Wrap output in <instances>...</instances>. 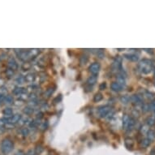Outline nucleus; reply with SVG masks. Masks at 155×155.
Segmentation results:
<instances>
[{
	"instance_id": "393cba45",
	"label": "nucleus",
	"mask_w": 155,
	"mask_h": 155,
	"mask_svg": "<svg viewBox=\"0 0 155 155\" xmlns=\"http://www.w3.org/2000/svg\"><path fill=\"white\" fill-rule=\"evenodd\" d=\"M88 60H89V57L86 55H83L80 56V63L81 65L86 64Z\"/></svg>"
},
{
	"instance_id": "a19ab883",
	"label": "nucleus",
	"mask_w": 155,
	"mask_h": 155,
	"mask_svg": "<svg viewBox=\"0 0 155 155\" xmlns=\"http://www.w3.org/2000/svg\"><path fill=\"white\" fill-rule=\"evenodd\" d=\"M154 77H155V73H154Z\"/></svg>"
},
{
	"instance_id": "ddd939ff",
	"label": "nucleus",
	"mask_w": 155,
	"mask_h": 155,
	"mask_svg": "<svg viewBox=\"0 0 155 155\" xmlns=\"http://www.w3.org/2000/svg\"><path fill=\"white\" fill-rule=\"evenodd\" d=\"M97 80H98L97 76L92 75V76H90V77L87 79V84L92 87L93 85H94L95 84L97 83Z\"/></svg>"
},
{
	"instance_id": "f257e3e1",
	"label": "nucleus",
	"mask_w": 155,
	"mask_h": 155,
	"mask_svg": "<svg viewBox=\"0 0 155 155\" xmlns=\"http://www.w3.org/2000/svg\"><path fill=\"white\" fill-rule=\"evenodd\" d=\"M155 66V62L151 59H144L139 62L137 65V69L139 72L143 73V74H150L152 72Z\"/></svg>"
},
{
	"instance_id": "cd10ccee",
	"label": "nucleus",
	"mask_w": 155,
	"mask_h": 155,
	"mask_svg": "<svg viewBox=\"0 0 155 155\" xmlns=\"http://www.w3.org/2000/svg\"><path fill=\"white\" fill-rule=\"evenodd\" d=\"M4 102L7 104H11L13 102V98L10 96V95H7L4 98Z\"/></svg>"
},
{
	"instance_id": "f8f14e48",
	"label": "nucleus",
	"mask_w": 155,
	"mask_h": 155,
	"mask_svg": "<svg viewBox=\"0 0 155 155\" xmlns=\"http://www.w3.org/2000/svg\"><path fill=\"white\" fill-rule=\"evenodd\" d=\"M124 144H125V146L127 150H133V146H134V141H133V139L130 138V137H127L124 140Z\"/></svg>"
},
{
	"instance_id": "6ab92c4d",
	"label": "nucleus",
	"mask_w": 155,
	"mask_h": 155,
	"mask_svg": "<svg viewBox=\"0 0 155 155\" xmlns=\"http://www.w3.org/2000/svg\"><path fill=\"white\" fill-rule=\"evenodd\" d=\"M145 123H146L147 126H149V127L154 126L155 124V117L153 116L148 117V118L146 119V120H145Z\"/></svg>"
},
{
	"instance_id": "9d476101",
	"label": "nucleus",
	"mask_w": 155,
	"mask_h": 155,
	"mask_svg": "<svg viewBox=\"0 0 155 155\" xmlns=\"http://www.w3.org/2000/svg\"><path fill=\"white\" fill-rule=\"evenodd\" d=\"M117 83H119L122 87H124L126 85V80H125V77L123 76V72H121L120 74L118 75L117 77Z\"/></svg>"
},
{
	"instance_id": "9b49d317",
	"label": "nucleus",
	"mask_w": 155,
	"mask_h": 155,
	"mask_svg": "<svg viewBox=\"0 0 155 155\" xmlns=\"http://www.w3.org/2000/svg\"><path fill=\"white\" fill-rule=\"evenodd\" d=\"M111 89L114 92H120L123 90V87H122L119 84L117 83V82H112L111 84Z\"/></svg>"
},
{
	"instance_id": "ea45409f",
	"label": "nucleus",
	"mask_w": 155,
	"mask_h": 155,
	"mask_svg": "<svg viewBox=\"0 0 155 155\" xmlns=\"http://www.w3.org/2000/svg\"><path fill=\"white\" fill-rule=\"evenodd\" d=\"M154 117H155V111H154Z\"/></svg>"
},
{
	"instance_id": "473e14b6",
	"label": "nucleus",
	"mask_w": 155,
	"mask_h": 155,
	"mask_svg": "<svg viewBox=\"0 0 155 155\" xmlns=\"http://www.w3.org/2000/svg\"><path fill=\"white\" fill-rule=\"evenodd\" d=\"M106 88V84L105 82H102V83L99 85V89H101V90H104Z\"/></svg>"
},
{
	"instance_id": "4be33fe9",
	"label": "nucleus",
	"mask_w": 155,
	"mask_h": 155,
	"mask_svg": "<svg viewBox=\"0 0 155 155\" xmlns=\"http://www.w3.org/2000/svg\"><path fill=\"white\" fill-rule=\"evenodd\" d=\"M54 91H55V88H54V87H50V88H48V89L46 90V92H45V97L50 98V96H52V94L54 93Z\"/></svg>"
},
{
	"instance_id": "b1692460",
	"label": "nucleus",
	"mask_w": 155,
	"mask_h": 155,
	"mask_svg": "<svg viewBox=\"0 0 155 155\" xmlns=\"http://www.w3.org/2000/svg\"><path fill=\"white\" fill-rule=\"evenodd\" d=\"M3 115H4L5 116L11 117L12 116V115H13V111L11 110V108H6V109L3 110Z\"/></svg>"
},
{
	"instance_id": "e433bc0d",
	"label": "nucleus",
	"mask_w": 155,
	"mask_h": 155,
	"mask_svg": "<svg viewBox=\"0 0 155 155\" xmlns=\"http://www.w3.org/2000/svg\"><path fill=\"white\" fill-rule=\"evenodd\" d=\"M15 155H24V154L23 153V151H21V150H20V151H18V152H17L16 154Z\"/></svg>"
},
{
	"instance_id": "412c9836",
	"label": "nucleus",
	"mask_w": 155,
	"mask_h": 155,
	"mask_svg": "<svg viewBox=\"0 0 155 155\" xmlns=\"http://www.w3.org/2000/svg\"><path fill=\"white\" fill-rule=\"evenodd\" d=\"M147 138L150 140V141L154 140L155 139V132L153 130H148L147 131Z\"/></svg>"
},
{
	"instance_id": "a211bd4d",
	"label": "nucleus",
	"mask_w": 155,
	"mask_h": 155,
	"mask_svg": "<svg viewBox=\"0 0 155 155\" xmlns=\"http://www.w3.org/2000/svg\"><path fill=\"white\" fill-rule=\"evenodd\" d=\"M35 79H36L35 74L33 73V72L27 74V75L25 76V77H24V80H25L27 82H33V81L35 80Z\"/></svg>"
},
{
	"instance_id": "c756f323",
	"label": "nucleus",
	"mask_w": 155,
	"mask_h": 155,
	"mask_svg": "<svg viewBox=\"0 0 155 155\" xmlns=\"http://www.w3.org/2000/svg\"><path fill=\"white\" fill-rule=\"evenodd\" d=\"M149 111H153V112L155 111V101L152 102L150 104H149Z\"/></svg>"
},
{
	"instance_id": "f704fd0d",
	"label": "nucleus",
	"mask_w": 155,
	"mask_h": 155,
	"mask_svg": "<svg viewBox=\"0 0 155 155\" xmlns=\"http://www.w3.org/2000/svg\"><path fill=\"white\" fill-rule=\"evenodd\" d=\"M98 56H99V58H101V59L104 57V54H103V52L102 50H100L99 52H98Z\"/></svg>"
},
{
	"instance_id": "7c9ffc66",
	"label": "nucleus",
	"mask_w": 155,
	"mask_h": 155,
	"mask_svg": "<svg viewBox=\"0 0 155 155\" xmlns=\"http://www.w3.org/2000/svg\"><path fill=\"white\" fill-rule=\"evenodd\" d=\"M21 133H22V135H24V137H26V136H28V133H29V131H28V128H26V127H24L21 129Z\"/></svg>"
},
{
	"instance_id": "f03ea898",
	"label": "nucleus",
	"mask_w": 155,
	"mask_h": 155,
	"mask_svg": "<svg viewBox=\"0 0 155 155\" xmlns=\"http://www.w3.org/2000/svg\"><path fill=\"white\" fill-rule=\"evenodd\" d=\"M14 148V144L12 140L8 138H5L3 140L1 143V150L3 154H9Z\"/></svg>"
},
{
	"instance_id": "4c0bfd02",
	"label": "nucleus",
	"mask_w": 155,
	"mask_h": 155,
	"mask_svg": "<svg viewBox=\"0 0 155 155\" xmlns=\"http://www.w3.org/2000/svg\"><path fill=\"white\" fill-rule=\"evenodd\" d=\"M3 125H4V123L3 122L2 119H0V128H3Z\"/></svg>"
},
{
	"instance_id": "423d86ee",
	"label": "nucleus",
	"mask_w": 155,
	"mask_h": 155,
	"mask_svg": "<svg viewBox=\"0 0 155 155\" xmlns=\"http://www.w3.org/2000/svg\"><path fill=\"white\" fill-rule=\"evenodd\" d=\"M130 102L134 106H141L143 104V98L139 94H133L130 97Z\"/></svg>"
},
{
	"instance_id": "6e6552de",
	"label": "nucleus",
	"mask_w": 155,
	"mask_h": 155,
	"mask_svg": "<svg viewBox=\"0 0 155 155\" xmlns=\"http://www.w3.org/2000/svg\"><path fill=\"white\" fill-rule=\"evenodd\" d=\"M100 68H101V65H100L99 63H93L89 67V71L91 74H93L94 76H97V74H98V72L100 71Z\"/></svg>"
},
{
	"instance_id": "20e7f679",
	"label": "nucleus",
	"mask_w": 155,
	"mask_h": 155,
	"mask_svg": "<svg viewBox=\"0 0 155 155\" xmlns=\"http://www.w3.org/2000/svg\"><path fill=\"white\" fill-rule=\"evenodd\" d=\"M111 69L113 72L122 71V58L120 56H117L114 59V61L111 64Z\"/></svg>"
},
{
	"instance_id": "5701e85b",
	"label": "nucleus",
	"mask_w": 155,
	"mask_h": 155,
	"mask_svg": "<svg viewBox=\"0 0 155 155\" xmlns=\"http://www.w3.org/2000/svg\"><path fill=\"white\" fill-rule=\"evenodd\" d=\"M120 102L123 104H127L130 102V96L128 95H123L120 97Z\"/></svg>"
},
{
	"instance_id": "bb28decb",
	"label": "nucleus",
	"mask_w": 155,
	"mask_h": 155,
	"mask_svg": "<svg viewBox=\"0 0 155 155\" xmlns=\"http://www.w3.org/2000/svg\"><path fill=\"white\" fill-rule=\"evenodd\" d=\"M24 89L23 88H20V87H16V89L13 90V94H16V95H20V94H23L24 92Z\"/></svg>"
},
{
	"instance_id": "7ed1b4c3",
	"label": "nucleus",
	"mask_w": 155,
	"mask_h": 155,
	"mask_svg": "<svg viewBox=\"0 0 155 155\" xmlns=\"http://www.w3.org/2000/svg\"><path fill=\"white\" fill-rule=\"evenodd\" d=\"M111 111H112V107L108 105L102 106L98 109V113L101 118H106Z\"/></svg>"
},
{
	"instance_id": "f3484780",
	"label": "nucleus",
	"mask_w": 155,
	"mask_h": 155,
	"mask_svg": "<svg viewBox=\"0 0 155 155\" xmlns=\"http://www.w3.org/2000/svg\"><path fill=\"white\" fill-rule=\"evenodd\" d=\"M129 119H130V116L128 115H123V127L124 130H127Z\"/></svg>"
},
{
	"instance_id": "c9c22d12",
	"label": "nucleus",
	"mask_w": 155,
	"mask_h": 155,
	"mask_svg": "<svg viewBox=\"0 0 155 155\" xmlns=\"http://www.w3.org/2000/svg\"><path fill=\"white\" fill-rule=\"evenodd\" d=\"M150 155H155V149H152L150 151Z\"/></svg>"
},
{
	"instance_id": "4468645a",
	"label": "nucleus",
	"mask_w": 155,
	"mask_h": 155,
	"mask_svg": "<svg viewBox=\"0 0 155 155\" xmlns=\"http://www.w3.org/2000/svg\"><path fill=\"white\" fill-rule=\"evenodd\" d=\"M123 57L126 58L128 60L133 62H137L139 59L138 55H134V54H124V55H123Z\"/></svg>"
},
{
	"instance_id": "39448f33",
	"label": "nucleus",
	"mask_w": 155,
	"mask_h": 155,
	"mask_svg": "<svg viewBox=\"0 0 155 155\" xmlns=\"http://www.w3.org/2000/svg\"><path fill=\"white\" fill-rule=\"evenodd\" d=\"M21 119V115L20 114H16V115H14L11 117L9 118H3L2 120L3 123H16L20 122V120Z\"/></svg>"
},
{
	"instance_id": "a878e982",
	"label": "nucleus",
	"mask_w": 155,
	"mask_h": 155,
	"mask_svg": "<svg viewBox=\"0 0 155 155\" xmlns=\"http://www.w3.org/2000/svg\"><path fill=\"white\" fill-rule=\"evenodd\" d=\"M103 98V96H102V94H99V93H98V94H96L94 95V101L95 102H98L100 101H102Z\"/></svg>"
},
{
	"instance_id": "2eb2a0df",
	"label": "nucleus",
	"mask_w": 155,
	"mask_h": 155,
	"mask_svg": "<svg viewBox=\"0 0 155 155\" xmlns=\"http://www.w3.org/2000/svg\"><path fill=\"white\" fill-rule=\"evenodd\" d=\"M136 119L133 118V117H130V119H129V123H128V126H127V131H132L133 128L135 127L136 125Z\"/></svg>"
},
{
	"instance_id": "72a5a7b5",
	"label": "nucleus",
	"mask_w": 155,
	"mask_h": 155,
	"mask_svg": "<svg viewBox=\"0 0 155 155\" xmlns=\"http://www.w3.org/2000/svg\"><path fill=\"white\" fill-rule=\"evenodd\" d=\"M144 51H146L147 53H149L150 55H153L154 54V50L153 49H144Z\"/></svg>"
},
{
	"instance_id": "aec40b11",
	"label": "nucleus",
	"mask_w": 155,
	"mask_h": 155,
	"mask_svg": "<svg viewBox=\"0 0 155 155\" xmlns=\"http://www.w3.org/2000/svg\"><path fill=\"white\" fill-rule=\"evenodd\" d=\"M150 143H151V141H150L149 139L144 138L140 141V146H141L142 148H147V147L150 144Z\"/></svg>"
},
{
	"instance_id": "0eeeda50",
	"label": "nucleus",
	"mask_w": 155,
	"mask_h": 155,
	"mask_svg": "<svg viewBox=\"0 0 155 155\" xmlns=\"http://www.w3.org/2000/svg\"><path fill=\"white\" fill-rule=\"evenodd\" d=\"M17 55L19 57V59L23 61H27L29 59L32 58L30 50H20V52H19V54H17Z\"/></svg>"
},
{
	"instance_id": "2f4dec72",
	"label": "nucleus",
	"mask_w": 155,
	"mask_h": 155,
	"mask_svg": "<svg viewBox=\"0 0 155 155\" xmlns=\"http://www.w3.org/2000/svg\"><path fill=\"white\" fill-rule=\"evenodd\" d=\"M48 127V123L47 122H44L42 123V125H41V128L42 129V130H45V129H46Z\"/></svg>"
},
{
	"instance_id": "58836bf2",
	"label": "nucleus",
	"mask_w": 155,
	"mask_h": 155,
	"mask_svg": "<svg viewBox=\"0 0 155 155\" xmlns=\"http://www.w3.org/2000/svg\"><path fill=\"white\" fill-rule=\"evenodd\" d=\"M3 95L0 94V102H1L2 100H3Z\"/></svg>"
},
{
	"instance_id": "c85d7f7f",
	"label": "nucleus",
	"mask_w": 155,
	"mask_h": 155,
	"mask_svg": "<svg viewBox=\"0 0 155 155\" xmlns=\"http://www.w3.org/2000/svg\"><path fill=\"white\" fill-rule=\"evenodd\" d=\"M24 112L26 114V115H31L33 112V109L31 108V107H26L24 110Z\"/></svg>"
},
{
	"instance_id": "1a4fd4ad",
	"label": "nucleus",
	"mask_w": 155,
	"mask_h": 155,
	"mask_svg": "<svg viewBox=\"0 0 155 155\" xmlns=\"http://www.w3.org/2000/svg\"><path fill=\"white\" fill-rule=\"evenodd\" d=\"M7 67L10 68V70H11V71H16L18 68V63H17L16 61L13 58H11V59H8Z\"/></svg>"
},
{
	"instance_id": "dca6fc26",
	"label": "nucleus",
	"mask_w": 155,
	"mask_h": 155,
	"mask_svg": "<svg viewBox=\"0 0 155 155\" xmlns=\"http://www.w3.org/2000/svg\"><path fill=\"white\" fill-rule=\"evenodd\" d=\"M144 96L146 97V98L150 101L151 102L155 101V94L153 92H150V91H145L144 93Z\"/></svg>"
}]
</instances>
